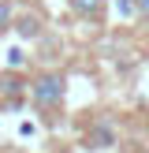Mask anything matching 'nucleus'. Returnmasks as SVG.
Returning <instances> with one entry per match:
<instances>
[{
	"instance_id": "f257e3e1",
	"label": "nucleus",
	"mask_w": 149,
	"mask_h": 153,
	"mask_svg": "<svg viewBox=\"0 0 149 153\" xmlns=\"http://www.w3.org/2000/svg\"><path fill=\"white\" fill-rule=\"evenodd\" d=\"M67 97V79L60 71H41L34 82H30V101H34L37 112H56Z\"/></svg>"
},
{
	"instance_id": "f03ea898",
	"label": "nucleus",
	"mask_w": 149,
	"mask_h": 153,
	"mask_svg": "<svg viewBox=\"0 0 149 153\" xmlns=\"http://www.w3.org/2000/svg\"><path fill=\"white\" fill-rule=\"evenodd\" d=\"M86 146H89V149H108V146H116V127H112L108 120H101V123L89 131Z\"/></svg>"
},
{
	"instance_id": "7ed1b4c3",
	"label": "nucleus",
	"mask_w": 149,
	"mask_h": 153,
	"mask_svg": "<svg viewBox=\"0 0 149 153\" xmlns=\"http://www.w3.org/2000/svg\"><path fill=\"white\" fill-rule=\"evenodd\" d=\"M67 7H71L78 19H97V15L104 11V0H67Z\"/></svg>"
},
{
	"instance_id": "20e7f679",
	"label": "nucleus",
	"mask_w": 149,
	"mask_h": 153,
	"mask_svg": "<svg viewBox=\"0 0 149 153\" xmlns=\"http://www.w3.org/2000/svg\"><path fill=\"white\" fill-rule=\"evenodd\" d=\"M11 30H19V37H37L41 34V15H15Z\"/></svg>"
},
{
	"instance_id": "39448f33",
	"label": "nucleus",
	"mask_w": 149,
	"mask_h": 153,
	"mask_svg": "<svg viewBox=\"0 0 149 153\" xmlns=\"http://www.w3.org/2000/svg\"><path fill=\"white\" fill-rule=\"evenodd\" d=\"M11 26H15V4L11 0H0V34H7Z\"/></svg>"
},
{
	"instance_id": "423d86ee",
	"label": "nucleus",
	"mask_w": 149,
	"mask_h": 153,
	"mask_svg": "<svg viewBox=\"0 0 149 153\" xmlns=\"http://www.w3.org/2000/svg\"><path fill=\"white\" fill-rule=\"evenodd\" d=\"M134 7H138L142 19H149V0H134Z\"/></svg>"
}]
</instances>
